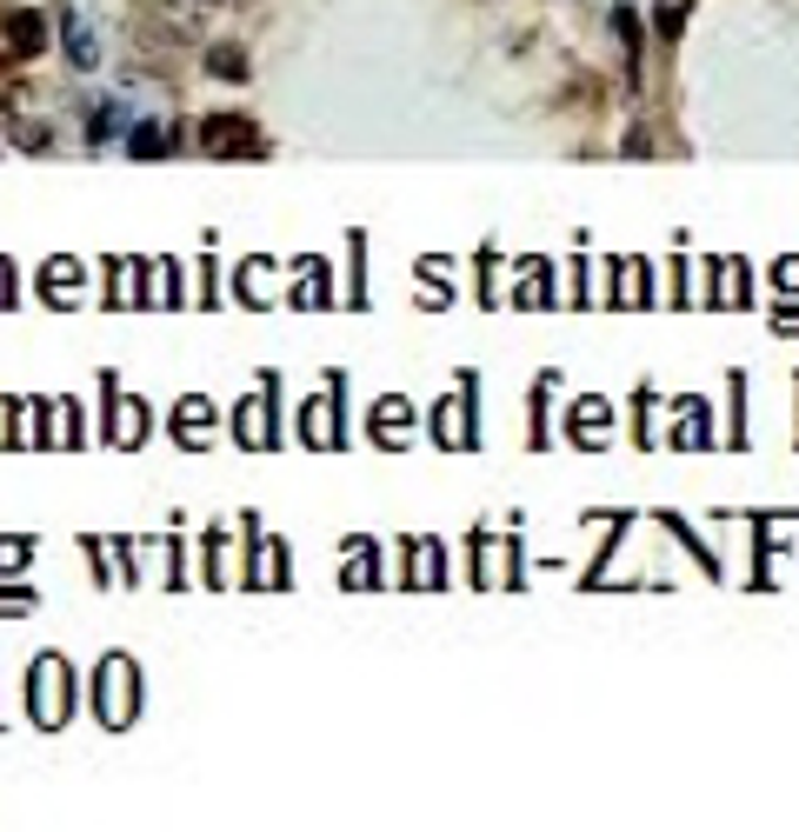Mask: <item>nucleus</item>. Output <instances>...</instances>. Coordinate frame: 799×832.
<instances>
[{
  "instance_id": "nucleus-1",
  "label": "nucleus",
  "mask_w": 799,
  "mask_h": 832,
  "mask_svg": "<svg viewBox=\"0 0 799 832\" xmlns=\"http://www.w3.org/2000/svg\"><path fill=\"white\" fill-rule=\"evenodd\" d=\"M200 153H213V160L260 153V127L247 114H213V120H200Z\"/></svg>"
},
{
  "instance_id": "nucleus-2",
  "label": "nucleus",
  "mask_w": 799,
  "mask_h": 832,
  "mask_svg": "<svg viewBox=\"0 0 799 832\" xmlns=\"http://www.w3.org/2000/svg\"><path fill=\"white\" fill-rule=\"evenodd\" d=\"M8 41H14L21 54H40V47H47V21H40V14H8Z\"/></svg>"
},
{
  "instance_id": "nucleus-3",
  "label": "nucleus",
  "mask_w": 799,
  "mask_h": 832,
  "mask_svg": "<svg viewBox=\"0 0 799 832\" xmlns=\"http://www.w3.org/2000/svg\"><path fill=\"white\" fill-rule=\"evenodd\" d=\"M207 73L213 80H247V54H240V47H213L207 54Z\"/></svg>"
},
{
  "instance_id": "nucleus-4",
  "label": "nucleus",
  "mask_w": 799,
  "mask_h": 832,
  "mask_svg": "<svg viewBox=\"0 0 799 832\" xmlns=\"http://www.w3.org/2000/svg\"><path fill=\"white\" fill-rule=\"evenodd\" d=\"M140 160H153V153H167L174 147V127H134V140H127Z\"/></svg>"
},
{
  "instance_id": "nucleus-5",
  "label": "nucleus",
  "mask_w": 799,
  "mask_h": 832,
  "mask_svg": "<svg viewBox=\"0 0 799 832\" xmlns=\"http://www.w3.org/2000/svg\"><path fill=\"white\" fill-rule=\"evenodd\" d=\"M613 34H619V47H626V73H639V27H633L626 8H613Z\"/></svg>"
},
{
  "instance_id": "nucleus-6",
  "label": "nucleus",
  "mask_w": 799,
  "mask_h": 832,
  "mask_svg": "<svg viewBox=\"0 0 799 832\" xmlns=\"http://www.w3.org/2000/svg\"><path fill=\"white\" fill-rule=\"evenodd\" d=\"M680 27H686V0H660V8H653V34L673 41Z\"/></svg>"
},
{
  "instance_id": "nucleus-7",
  "label": "nucleus",
  "mask_w": 799,
  "mask_h": 832,
  "mask_svg": "<svg viewBox=\"0 0 799 832\" xmlns=\"http://www.w3.org/2000/svg\"><path fill=\"white\" fill-rule=\"evenodd\" d=\"M67 54H73V67H88V60H94V41H88V34H80V21L67 27Z\"/></svg>"
},
{
  "instance_id": "nucleus-8",
  "label": "nucleus",
  "mask_w": 799,
  "mask_h": 832,
  "mask_svg": "<svg viewBox=\"0 0 799 832\" xmlns=\"http://www.w3.org/2000/svg\"><path fill=\"white\" fill-rule=\"evenodd\" d=\"M200 427H207V400H187V406H181V440L200 434Z\"/></svg>"
},
{
  "instance_id": "nucleus-9",
  "label": "nucleus",
  "mask_w": 799,
  "mask_h": 832,
  "mask_svg": "<svg viewBox=\"0 0 799 832\" xmlns=\"http://www.w3.org/2000/svg\"><path fill=\"white\" fill-rule=\"evenodd\" d=\"M14 140H21V147H47V127H27V120H21V127H14Z\"/></svg>"
}]
</instances>
